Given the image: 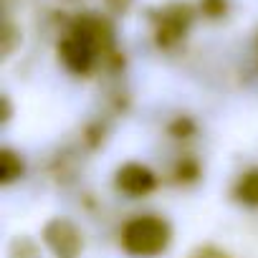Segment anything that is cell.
<instances>
[{"label":"cell","mask_w":258,"mask_h":258,"mask_svg":"<svg viewBox=\"0 0 258 258\" xmlns=\"http://www.w3.org/2000/svg\"><path fill=\"white\" fill-rule=\"evenodd\" d=\"M121 243L132 255L152 258L162 253L170 243V225L157 215H140L129 220L121 233Z\"/></svg>","instance_id":"1"},{"label":"cell","mask_w":258,"mask_h":258,"mask_svg":"<svg viewBox=\"0 0 258 258\" xmlns=\"http://www.w3.org/2000/svg\"><path fill=\"white\" fill-rule=\"evenodd\" d=\"M187 23H190V11H187V8H180V6L170 8V11L162 16V23H160V43H172V41H177V38L185 33Z\"/></svg>","instance_id":"5"},{"label":"cell","mask_w":258,"mask_h":258,"mask_svg":"<svg viewBox=\"0 0 258 258\" xmlns=\"http://www.w3.org/2000/svg\"><path fill=\"white\" fill-rule=\"evenodd\" d=\"M235 195H238L243 203H248V205H258V170L248 172V175L238 182Z\"/></svg>","instance_id":"6"},{"label":"cell","mask_w":258,"mask_h":258,"mask_svg":"<svg viewBox=\"0 0 258 258\" xmlns=\"http://www.w3.org/2000/svg\"><path fill=\"white\" fill-rule=\"evenodd\" d=\"M58 53H61L63 63H66L71 71L86 74V71L91 69V61H94V43L76 31V33H71V36L61 43Z\"/></svg>","instance_id":"3"},{"label":"cell","mask_w":258,"mask_h":258,"mask_svg":"<svg viewBox=\"0 0 258 258\" xmlns=\"http://www.w3.org/2000/svg\"><path fill=\"white\" fill-rule=\"evenodd\" d=\"M23 172V165L21 160L13 155V152H3V157H0V177H3V182H13L16 177H21Z\"/></svg>","instance_id":"7"},{"label":"cell","mask_w":258,"mask_h":258,"mask_svg":"<svg viewBox=\"0 0 258 258\" xmlns=\"http://www.w3.org/2000/svg\"><path fill=\"white\" fill-rule=\"evenodd\" d=\"M116 187L126 195H147L152 187H155V175L142 167V165H135V162H129L124 165L119 172H116Z\"/></svg>","instance_id":"4"},{"label":"cell","mask_w":258,"mask_h":258,"mask_svg":"<svg viewBox=\"0 0 258 258\" xmlns=\"http://www.w3.org/2000/svg\"><path fill=\"white\" fill-rule=\"evenodd\" d=\"M43 238L46 243L53 248V253L58 258H76L79 250H81V238H79V230L74 228V223L69 220H51L43 230Z\"/></svg>","instance_id":"2"},{"label":"cell","mask_w":258,"mask_h":258,"mask_svg":"<svg viewBox=\"0 0 258 258\" xmlns=\"http://www.w3.org/2000/svg\"><path fill=\"white\" fill-rule=\"evenodd\" d=\"M106 3H109L114 11H126V6L132 3V0H106Z\"/></svg>","instance_id":"9"},{"label":"cell","mask_w":258,"mask_h":258,"mask_svg":"<svg viewBox=\"0 0 258 258\" xmlns=\"http://www.w3.org/2000/svg\"><path fill=\"white\" fill-rule=\"evenodd\" d=\"M195 258H225L220 250H215V248H205V250H200Z\"/></svg>","instance_id":"8"}]
</instances>
